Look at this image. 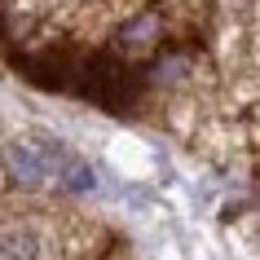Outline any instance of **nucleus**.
Here are the masks:
<instances>
[]
</instances>
